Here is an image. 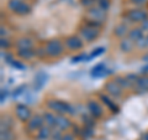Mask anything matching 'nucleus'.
Masks as SVG:
<instances>
[{
  "label": "nucleus",
  "mask_w": 148,
  "mask_h": 140,
  "mask_svg": "<svg viewBox=\"0 0 148 140\" xmlns=\"http://www.w3.org/2000/svg\"><path fill=\"white\" fill-rule=\"evenodd\" d=\"M45 50L47 53V57L49 58H58L64 53L66 51V45L64 41L61 39H49L45 42Z\"/></svg>",
  "instance_id": "nucleus-1"
},
{
  "label": "nucleus",
  "mask_w": 148,
  "mask_h": 140,
  "mask_svg": "<svg viewBox=\"0 0 148 140\" xmlns=\"http://www.w3.org/2000/svg\"><path fill=\"white\" fill-rule=\"evenodd\" d=\"M46 107H47L48 110H52L56 114H69V115L75 114V108L72 104H69L68 102L64 100L54 99V98L46 102Z\"/></svg>",
  "instance_id": "nucleus-2"
},
{
  "label": "nucleus",
  "mask_w": 148,
  "mask_h": 140,
  "mask_svg": "<svg viewBox=\"0 0 148 140\" xmlns=\"http://www.w3.org/2000/svg\"><path fill=\"white\" fill-rule=\"evenodd\" d=\"M101 34V29H98L95 26H90L88 24L82 22V25L78 27V35H79L85 44H91L98 40V37Z\"/></svg>",
  "instance_id": "nucleus-3"
},
{
  "label": "nucleus",
  "mask_w": 148,
  "mask_h": 140,
  "mask_svg": "<svg viewBox=\"0 0 148 140\" xmlns=\"http://www.w3.org/2000/svg\"><path fill=\"white\" fill-rule=\"evenodd\" d=\"M122 17L127 21V24H142L148 19V11L143 8H133L122 14Z\"/></svg>",
  "instance_id": "nucleus-4"
},
{
  "label": "nucleus",
  "mask_w": 148,
  "mask_h": 140,
  "mask_svg": "<svg viewBox=\"0 0 148 140\" xmlns=\"http://www.w3.org/2000/svg\"><path fill=\"white\" fill-rule=\"evenodd\" d=\"M64 45L68 51H73V52H78L84 49L85 42L83 41V39L79 35H69L67 37H64Z\"/></svg>",
  "instance_id": "nucleus-5"
},
{
  "label": "nucleus",
  "mask_w": 148,
  "mask_h": 140,
  "mask_svg": "<svg viewBox=\"0 0 148 140\" xmlns=\"http://www.w3.org/2000/svg\"><path fill=\"white\" fill-rule=\"evenodd\" d=\"M15 115H16V118H17L18 122L27 123L34 114H32L30 107L27 104H25V103H17L15 105Z\"/></svg>",
  "instance_id": "nucleus-6"
},
{
  "label": "nucleus",
  "mask_w": 148,
  "mask_h": 140,
  "mask_svg": "<svg viewBox=\"0 0 148 140\" xmlns=\"http://www.w3.org/2000/svg\"><path fill=\"white\" fill-rule=\"evenodd\" d=\"M104 91L108 96H110L114 99H117V98H121L123 94V89L120 87L114 79H110L104 85Z\"/></svg>",
  "instance_id": "nucleus-7"
},
{
  "label": "nucleus",
  "mask_w": 148,
  "mask_h": 140,
  "mask_svg": "<svg viewBox=\"0 0 148 140\" xmlns=\"http://www.w3.org/2000/svg\"><path fill=\"white\" fill-rule=\"evenodd\" d=\"M86 109L94 119H100V118H103V115H104V108L101 107L99 102L95 99H89L86 102Z\"/></svg>",
  "instance_id": "nucleus-8"
},
{
  "label": "nucleus",
  "mask_w": 148,
  "mask_h": 140,
  "mask_svg": "<svg viewBox=\"0 0 148 140\" xmlns=\"http://www.w3.org/2000/svg\"><path fill=\"white\" fill-rule=\"evenodd\" d=\"M45 125V120H43V116L40 115V114H34L30 118V120L26 123V132L29 134L32 133H36L41 127Z\"/></svg>",
  "instance_id": "nucleus-9"
},
{
  "label": "nucleus",
  "mask_w": 148,
  "mask_h": 140,
  "mask_svg": "<svg viewBox=\"0 0 148 140\" xmlns=\"http://www.w3.org/2000/svg\"><path fill=\"white\" fill-rule=\"evenodd\" d=\"M86 17L92 19V20H96V21H100V22H104L105 24L106 19H108V12L104 11L103 9H100L98 5H94L86 10Z\"/></svg>",
  "instance_id": "nucleus-10"
},
{
  "label": "nucleus",
  "mask_w": 148,
  "mask_h": 140,
  "mask_svg": "<svg viewBox=\"0 0 148 140\" xmlns=\"http://www.w3.org/2000/svg\"><path fill=\"white\" fill-rule=\"evenodd\" d=\"M99 99H100L101 103H103L112 114H117L119 112H120L119 105L115 103L114 98H111L110 96L106 94V93H105V94H104V93H100V94H99Z\"/></svg>",
  "instance_id": "nucleus-11"
},
{
  "label": "nucleus",
  "mask_w": 148,
  "mask_h": 140,
  "mask_svg": "<svg viewBox=\"0 0 148 140\" xmlns=\"http://www.w3.org/2000/svg\"><path fill=\"white\" fill-rule=\"evenodd\" d=\"M72 127H73V123H72V120L67 116V114H57V120H56V127L54 128H58V129H61L62 132L66 133Z\"/></svg>",
  "instance_id": "nucleus-12"
},
{
  "label": "nucleus",
  "mask_w": 148,
  "mask_h": 140,
  "mask_svg": "<svg viewBox=\"0 0 148 140\" xmlns=\"http://www.w3.org/2000/svg\"><path fill=\"white\" fill-rule=\"evenodd\" d=\"M135 47H136V44L128 36L123 37V39H120L119 41V50L122 53H131Z\"/></svg>",
  "instance_id": "nucleus-13"
},
{
  "label": "nucleus",
  "mask_w": 148,
  "mask_h": 140,
  "mask_svg": "<svg viewBox=\"0 0 148 140\" xmlns=\"http://www.w3.org/2000/svg\"><path fill=\"white\" fill-rule=\"evenodd\" d=\"M133 89L135 92L140 93H147L148 92V76H145V74H142L141 77H138L137 82L135 83V86H133Z\"/></svg>",
  "instance_id": "nucleus-14"
},
{
  "label": "nucleus",
  "mask_w": 148,
  "mask_h": 140,
  "mask_svg": "<svg viewBox=\"0 0 148 140\" xmlns=\"http://www.w3.org/2000/svg\"><path fill=\"white\" fill-rule=\"evenodd\" d=\"M16 56L25 61H31L36 57V47L34 49H16Z\"/></svg>",
  "instance_id": "nucleus-15"
},
{
  "label": "nucleus",
  "mask_w": 148,
  "mask_h": 140,
  "mask_svg": "<svg viewBox=\"0 0 148 140\" xmlns=\"http://www.w3.org/2000/svg\"><path fill=\"white\" fill-rule=\"evenodd\" d=\"M14 46L16 49H34L35 47V41L31 37H18V39L14 42Z\"/></svg>",
  "instance_id": "nucleus-16"
},
{
  "label": "nucleus",
  "mask_w": 148,
  "mask_h": 140,
  "mask_svg": "<svg viewBox=\"0 0 148 140\" xmlns=\"http://www.w3.org/2000/svg\"><path fill=\"white\" fill-rule=\"evenodd\" d=\"M109 73H110V71L105 67V64H104V63H98L96 66L92 67V68H91V71H90L91 77H95V78L105 77V76H108Z\"/></svg>",
  "instance_id": "nucleus-17"
},
{
  "label": "nucleus",
  "mask_w": 148,
  "mask_h": 140,
  "mask_svg": "<svg viewBox=\"0 0 148 140\" xmlns=\"http://www.w3.org/2000/svg\"><path fill=\"white\" fill-rule=\"evenodd\" d=\"M128 26L126 22H120V24H117L116 26L114 27V36L117 37V39H123V37H126L128 35Z\"/></svg>",
  "instance_id": "nucleus-18"
},
{
  "label": "nucleus",
  "mask_w": 148,
  "mask_h": 140,
  "mask_svg": "<svg viewBox=\"0 0 148 140\" xmlns=\"http://www.w3.org/2000/svg\"><path fill=\"white\" fill-rule=\"evenodd\" d=\"M51 135H52V128L45 124L36 132V140H49Z\"/></svg>",
  "instance_id": "nucleus-19"
},
{
  "label": "nucleus",
  "mask_w": 148,
  "mask_h": 140,
  "mask_svg": "<svg viewBox=\"0 0 148 140\" xmlns=\"http://www.w3.org/2000/svg\"><path fill=\"white\" fill-rule=\"evenodd\" d=\"M47 74L45 72H38L36 74L35 77V81H34V89L35 91H41V88H42L46 82H47Z\"/></svg>",
  "instance_id": "nucleus-20"
},
{
  "label": "nucleus",
  "mask_w": 148,
  "mask_h": 140,
  "mask_svg": "<svg viewBox=\"0 0 148 140\" xmlns=\"http://www.w3.org/2000/svg\"><path fill=\"white\" fill-rule=\"evenodd\" d=\"M43 116V120H45V124L48 125L51 128H54L56 127V120H57V114L53 113L52 110H47L42 114Z\"/></svg>",
  "instance_id": "nucleus-21"
},
{
  "label": "nucleus",
  "mask_w": 148,
  "mask_h": 140,
  "mask_svg": "<svg viewBox=\"0 0 148 140\" xmlns=\"http://www.w3.org/2000/svg\"><path fill=\"white\" fill-rule=\"evenodd\" d=\"M145 35H146V34L143 32V30L141 29V27H132V29H130L127 36L133 41V42L136 44L137 41H138V40H141Z\"/></svg>",
  "instance_id": "nucleus-22"
},
{
  "label": "nucleus",
  "mask_w": 148,
  "mask_h": 140,
  "mask_svg": "<svg viewBox=\"0 0 148 140\" xmlns=\"http://www.w3.org/2000/svg\"><path fill=\"white\" fill-rule=\"evenodd\" d=\"M112 79L117 83L120 87L122 88L123 91H125V89H131V88H133V85L128 81L126 76H116V77L112 78Z\"/></svg>",
  "instance_id": "nucleus-23"
},
{
  "label": "nucleus",
  "mask_w": 148,
  "mask_h": 140,
  "mask_svg": "<svg viewBox=\"0 0 148 140\" xmlns=\"http://www.w3.org/2000/svg\"><path fill=\"white\" fill-rule=\"evenodd\" d=\"M31 10H32V8H31L30 4H27L26 1H22L21 5L18 6L17 10L15 11V14L18 15V16H27L31 12Z\"/></svg>",
  "instance_id": "nucleus-24"
},
{
  "label": "nucleus",
  "mask_w": 148,
  "mask_h": 140,
  "mask_svg": "<svg viewBox=\"0 0 148 140\" xmlns=\"http://www.w3.org/2000/svg\"><path fill=\"white\" fill-rule=\"evenodd\" d=\"M14 127V120L8 115H3L1 120H0V130H6V129H12Z\"/></svg>",
  "instance_id": "nucleus-25"
},
{
  "label": "nucleus",
  "mask_w": 148,
  "mask_h": 140,
  "mask_svg": "<svg viewBox=\"0 0 148 140\" xmlns=\"http://www.w3.org/2000/svg\"><path fill=\"white\" fill-rule=\"evenodd\" d=\"M0 138L1 140H15L16 137L14 134L12 129H6V130H0Z\"/></svg>",
  "instance_id": "nucleus-26"
},
{
  "label": "nucleus",
  "mask_w": 148,
  "mask_h": 140,
  "mask_svg": "<svg viewBox=\"0 0 148 140\" xmlns=\"http://www.w3.org/2000/svg\"><path fill=\"white\" fill-rule=\"evenodd\" d=\"M24 1V0H9L8 4H6V8L8 10H10L11 12L15 14V11L17 10V8L21 5V3Z\"/></svg>",
  "instance_id": "nucleus-27"
},
{
  "label": "nucleus",
  "mask_w": 148,
  "mask_h": 140,
  "mask_svg": "<svg viewBox=\"0 0 148 140\" xmlns=\"http://www.w3.org/2000/svg\"><path fill=\"white\" fill-rule=\"evenodd\" d=\"M136 47L140 49V50H146V49H148V34H146L141 40L137 41V42H136Z\"/></svg>",
  "instance_id": "nucleus-28"
},
{
  "label": "nucleus",
  "mask_w": 148,
  "mask_h": 140,
  "mask_svg": "<svg viewBox=\"0 0 148 140\" xmlns=\"http://www.w3.org/2000/svg\"><path fill=\"white\" fill-rule=\"evenodd\" d=\"M105 52V47H98V49H95L88 56L86 57V62H89V61H91L92 58H95V57H99L100 55H103Z\"/></svg>",
  "instance_id": "nucleus-29"
},
{
  "label": "nucleus",
  "mask_w": 148,
  "mask_h": 140,
  "mask_svg": "<svg viewBox=\"0 0 148 140\" xmlns=\"http://www.w3.org/2000/svg\"><path fill=\"white\" fill-rule=\"evenodd\" d=\"M96 5L100 9H103L104 11L108 12L111 6V0H96Z\"/></svg>",
  "instance_id": "nucleus-30"
},
{
  "label": "nucleus",
  "mask_w": 148,
  "mask_h": 140,
  "mask_svg": "<svg viewBox=\"0 0 148 140\" xmlns=\"http://www.w3.org/2000/svg\"><path fill=\"white\" fill-rule=\"evenodd\" d=\"M80 134L83 135V138L85 139H90L92 137V134H94V128H90V127H83L82 130H80Z\"/></svg>",
  "instance_id": "nucleus-31"
},
{
  "label": "nucleus",
  "mask_w": 148,
  "mask_h": 140,
  "mask_svg": "<svg viewBox=\"0 0 148 140\" xmlns=\"http://www.w3.org/2000/svg\"><path fill=\"white\" fill-rule=\"evenodd\" d=\"M64 132H62L58 128H52V135H51V140H61L63 137Z\"/></svg>",
  "instance_id": "nucleus-32"
},
{
  "label": "nucleus",
  "mask_w": 148,
  "mask_h": 140,
  "mask_svg": "<svg viewBox=\"0 0 148 140\" xmlns=\"http://www.w3.org/2000/svg\"><path fill=\"white\" fill-rule=\"evenodd\" d=\"M12 46V42L8 37H0V47L1 50H9Z\"/></svg>",
  "instance_id": "nucleus-33"
},
{
  "label": "nucleus",
  "mask_w": 148,
  "mask_h": 140,
  "mask_svg": "<svg viewBox=\"0 0 148 140\" xmlns=\"http://www.w3.org/2000/svg\"><path fill=\"white\" fill-rule=\"evenodd\" d=\"M25 92H26V86H25V85L16 87V88H15V91H14V93H12L14 99H15V98H17V97H20L22 93H25Z\"/></svg>",
  "instance_id": "nucleus-34"
},
{
  "label": "nucleus",
  "mask_w": 148,
  "mask_h": 140,
  "mask_svg": "<svg viewBox=\"0 0 148 140\" xmlns=\"http://www.w3.org/2000/svg\"><path fill=\"white\" fill-rule=\"evenodd\" d=\"M86 57L88 56L85 53H79V55H77V56H73L72 57V63H78V62H82V61H86Z\"/></svg>",
  "instance_id": "nucleus-35"
},
{
  "label": "nucleus",
  "mask_w": 148,
  "mask_h": 140,
  "mask_svg": "<svg viewBox=\"0 0 148 140\" xmlns=\"http://www.w3.org/2000/svg\"><path fill=\"white\" fill-rule=\"evenodd\" d=\"M36 57L37 58H45V57H47V53H46L45 46H42V47H36Z\"/></svg>",
  "instance_id": "nucleus-36"
},
{
  "label": "nucleus",
  "mask_w": 148,
  "mask_h": 140,
  "mask_svg": "<svg viewBox=\"0 0 148 140\" xmlns=\"http://www.w3.org/2000/svg\"><path fill=\"white\" fill-rule=\"evenodd\" d=\"M80 4H82V6L89 9L91 6L96 5V0H80Z\"/></svg>",
  "instance_id": "nucleus-37"
},
{
  "label": "nucleus",
  "mask_w": 148,
  "mask_h": 140,
  "mask_svg": "<svg viewBox=\"0 0 148 140\" xmlns=\"http://www.w3.org/2000/svg\"><path fill=\"white\" fill-rule=\"evenodd\" d=\"M11 66L15 67L16 69H20V71H24V69H26V66L22 62L17 61V60H14V61L11 62Z\"/></svg>",
  "instance_id": "nucleus-38"
},
{
  "label": "nucleus",
  "mask_w": 148,
  "mask_h": 140,
  "mask_svg": "<svg viewBox=\"0 0 148 140\" xmlns=\"http://www.w3.org/2000/svg\"><path fill=\"white\" fill-rule=\"evenodd\" d=\"M1 56H3V58L5 60V62L9 63V64H11V62L14 61V60H15V58H14V55L9 53V52H3Z\"/></svg>",
  "instance_id": "nucleus-39"
},
{
  "label": "nucleus",
  "mask_w": 148,
  "mask_h": 140,
  "mask_svg": "<svg viewBox=\"0 0 148 140\" xmlns=\"http://www.w3.org/2000/svg\"><path fill=\"white\" fill-rule=\"evenodd\" d=\"M61 140H77V137H75V134L74 133H68L66 132L63 134V137Z\"/></svg>",
  "instance_id": "nucleus-40"
},
{
  "label": "nucleus",
  "mask_w": 148,
  "mask_h": 140,
  "mask_svg": "<svg viewBox=\"0 0 148 140\" xmlns=\"http://www.w3.org/2000/svg\"><path fill=\"white\" fill-rule=\"evenodd\" d=\"M126 77H127V79L132 83L133 86H135V83L137 82V79H138V76H137L136 73H127V74H126Z\"/></svg>",
  "instance_id": "nucleus-41"
},
{
  "label": "nucleus",
  "mask_w": 148,
  "mask_h": 140,
  "mask_svg": "<svg viewBox=\"0 0 148 140\" xmlns=\"http://www.w3.org/2000/svg\"><path fill=\"white\" fill-rule=\"evenodd\" d=\"M130 1H131V4H133V5H136L137 8H141L143 5H146L148 3V0H130Z\"/></svg>",
  "instance_id": "nucleus-42"
},
{
  "label": "nucleus",
  "mask_w": 148,
  "mask_h": 140,
  "mask_svg": "<svg viewBox=\"0 0 148 140\" xmlns=\"http://www.w3.org/2000/svg\"><path fill=\"white\" fill-rule=\"evenodd\" d=\"M8 94H9V91L6 89V88H3L1 89V96H0V102H1V103H4V102L6 100Z\"/></svg>",
  "instance_id": "nucleus-43"
},
{
  "label": "nucleus",
  "mask_w": 148,
  "mask_h": 140,
  "mask_svg": "<svg viewBox=\"0 0 148 140\" xmlns=\"http://www.w3.org/2000/svg\"><path fill=\"white\" fill-rule=\"evenodd\" d=\"M140 27L143 30V32H145V34H148V19L143 21L142 24H140Z\"/></svg>",
  "instance_id": "nucleus-44"
},
{
  "label": "nucleus",
  "mask_w": 148,
  "mask_h": 140,
  "mask_svg": "<svg viewBox=\"0 0 148 140\" xmlns=\"http://www.w3.org/2000/svg\"><path fill=\"white\" fill-rule=\"evenodd\" d=\"M8 34H9L8 27H5L3 25L1 27H0V36H1V37H8Z\"/></svg>",
  "instance_id": "nucleus-45"
},
{
  "label": "nucleus",
  "mask_w": 148,
  "mask_h": 140,
  "mask_svg": "<svg viewBox=\"0 0 148 140\" xmlns=\"http://www.w3.org/2000/svg\"><path fill=\"white\" fill-rule=\"evenodd\" d=\"M140 72H141V74H145V76H148V63L146 64V66H143V67H141V69H140Z\"/></svg>",
  "instance_id": "nucleus-46"
},
{
  "label": "nucleus",
  "mask_w": 148,
  "mask_h": 140,
  "mask_svg": "<svg viewBox=\"0 0 148 140\" xmlns=\"http://www.w3.org/2000/svg\"><path fill=\"white\" fill-rule=\"evenodd\" d=\"M142 61H145L148 63V53H146L145 56H142Z\"/></svg>",
  "instance_id": "nucleus-47"
},
{
  "label": "nucleus",
  "mask_w": 148,
  "mask_h": 140,
  "mask_svg": "<svg viewBox=\"0 0 148 140\" xmlns=\"http://www.w3.org/2000/svg\"><path fill=\"white\" fill-rule=\"evenodd\" d=\"M142 140H148V133H146L145 135L142 137Z\"/></svg>",
  "instance_id": "nucleus-48"
}]
</instances>
